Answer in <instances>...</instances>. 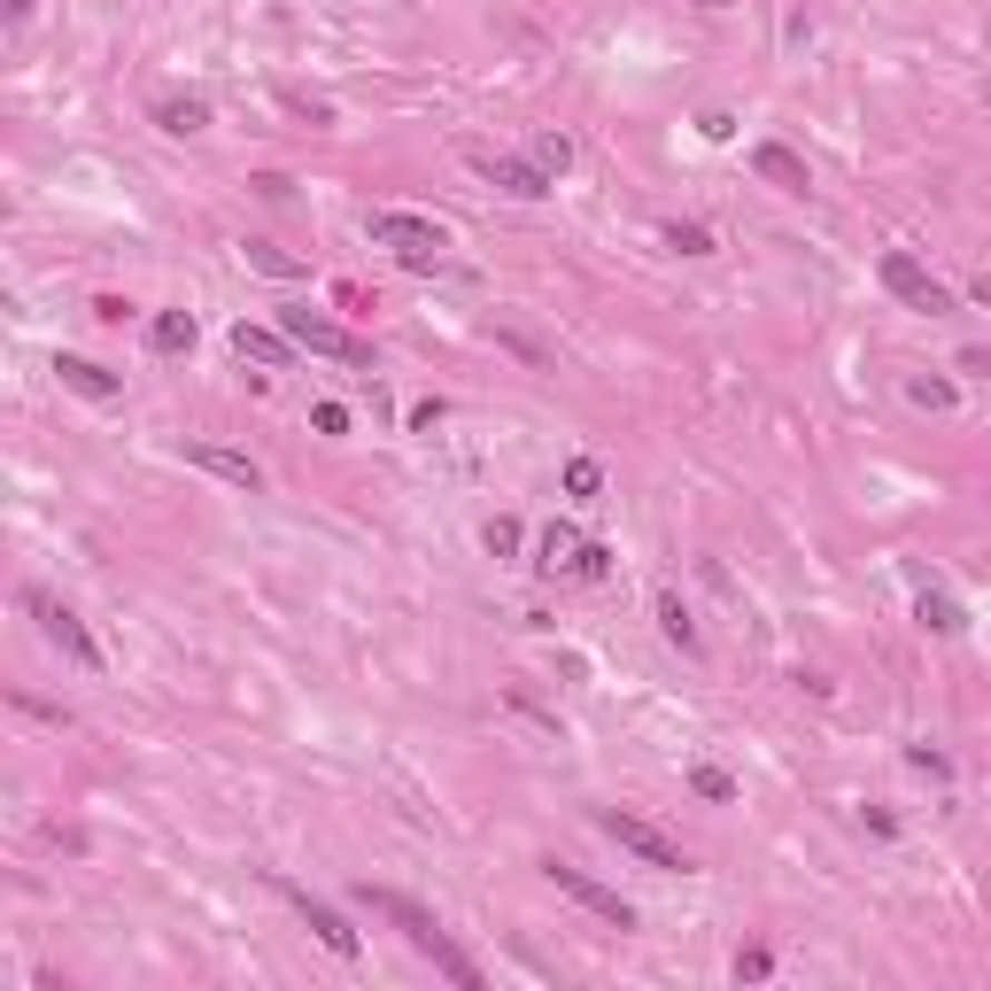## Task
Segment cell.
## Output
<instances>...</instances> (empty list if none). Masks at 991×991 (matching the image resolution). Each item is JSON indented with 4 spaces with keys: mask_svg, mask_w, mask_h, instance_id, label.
I'll return each instance as SVG.
<instances>
[{
    "mask_svg": "<svg viewBox=\"0 0 991 991\" xmlns=\"http://www.w3.org/2000/svg\"><path fill=\"white\" fill-rule=\"evenodd\" d=\"M287 109H295V117H311V125H333V109H326V101H311V94H287Z\"/></svg>",
    "mask_w": 991,
    "mask_h": 991,
    "instance_id": "31",
    "label": "cell"
},
{
    "mask_svg": "<svg viewBox=\"0 0 991 991\" xmlns=\"http://www.w3.org/2000/svg\"><path fill=\"white\" fill-rule=\"evenodd\" d=\"M279 326L295 333V349H311V356H333V364H372V341H364V333H341L333 318H311V311H287Z\"/></svg>",
    "mask_w": 991,
    "mask_h": 991,
    "instance_id": "6",
    "label": "cell"
},
{
    "mask_svg": "<svg viewBox=\"0 0 991 991\" xmlns=\"http://www.w3.org/2000/svg\"><path fill=\"white\" fill-rule=\"evenodd\" d=\"M434 419H442V403L426 395V403H411V434H434Z\"/></svg>",
    "mask_w": 991,
    "mask_h": 991,
    "instance_id": "32",
    "label": "cell"
},
{
    "mask_svg": "<svg viewBox=\"0 0 991 991\" xmlns=\"http://www.w3.org/2000/svg\"><path fill=\"white\" fill-rule=\"evenodd\" d=\"M178 458L194 465V473H209V481H225V489H264V465L256 458H241V450H217V442H178Z\"/></svg>",
    "mask_w": 991,
    "mask_h": 991,
    "instance_id": "9",
    "label": "cell"
},
{
    "mask_svg": "<svg viewBox=\"0 0 991 991\" xmlns=\"http://www.w3.org/2000/svg\"><path fill=\"white\" fill-rule=\"evenodd\" d=\"M767 977H775V953L767 945H744L736 953V984H767Z\"/></svg>",
    "mask_w": 991,
    "mask_h": 991,
    "instance_id": "24",
    "label": "cell"
},
{
    "mask_svg": "<svg viewBox=\"0 0 991 991\" xmlns=\"http://www.w3.org/2000/svg\"><path fill=\"white\" fill-rule=\"evenodd\" d=\"M597 489H605V465H597V458H566V496L597 503Z\"/></svg>",
    "mask_w": 991,
    "mask_h": 991,
    "instance_id": "21",
    "label": "cell"
},
{
    "mask_svg": "<svg viewBox=\"0 0 991 991\" xmlns=\"http://www.w3.org/2000/svg\"><path fill=\"white\" fill-rule=\"evenodd\" d=\"M573 558H581V534L558 519V527H542V542H534V573H573Z\"/></svg>",
    "mask_w": 991,
    "mask_h": 991,
    "instance_id": "14",
    "label": "cell"
},
{
    "mask_svg": "<svg viewBox=\"0 0 991 991\" xmlns=\"http://www.w3.org/2000/svg\"><path fill=\"white\" fill-rule=\"evenodd\" d=\"M752 170H759L767 186H783V194H806V186H814L806 156H798V148H783V140H759V148H752Z\"/></svg>",
    "mask_w": 991,
    "mask_h": 991,
    "instance_id": "11",
    "label": "cell"
},
{
    "mask_svg": "<svg viewBox=\"0 0 991 991\" xmlns=\"http://www.w3.org/2000/svg\"><path fill=\"white\" fill-rule=\"evenodd\" d=\"M573 573H581V581H605V573H612V550H605V542H581Z\"/></svg>",
    "mask_w": 991,
    "mask_h": 991,
    "instance_id": "26",
    "label": "cell"
},
{
    "mask_svg": "<svg viewBox=\"0 0 991 991\" xmlns=\"http://www.w3.org/2000/svg\"><path fill=\"white\" fill-rule=\"evenodd\" d=\"M534 164L550 170V178H566V170H573V140H566V133H542V140H534Z\"/></svg>",
    "mask_w": 991,
    "mask_h": 991,
    "instance_id": "22",
    "label": "cell"
},
{
    "mask_svg": "<svg viewBox=\"0 0 991 991\" xmlns=\"http://www.w3.org/2000/svg\"><path fill=\"white\" fill-rule=\"evenodd\" d=\"M272 891H279V899H287V906H295L303 922H311V938H318L326 953H341V961H356V930H349V922L333 914L326 899H311V891H303V883H287V875H272Z\"/></svg>",
    "mask_w": 991,
    "mask_h": 991,
    "instance_id": "8",
    "label": "cell"
},
{
    "mask_svg": "<svg viewBox=\"0 0 991 991\" xmlns=\"http://www.w3.org/2000/svg\"><path fill=\"white\" fill-rule=\"evenodd\" d=\"M356 906L387 914V922H395V930H403V938H411V945H419V953H426V961H434V969H442L458 991H481V969H473V961L450 945V930H442V922H434L419 899H403V891H387V883H356Z\"/></svg>",
    "mask_w": 991,
    "mask_h": 991,
    "instance_id": "1",
    "label": "cell"
},
{
    "mask_svg": "<svg viewBox=\"0 0 991 991\" xmlns=\"http://www.w3.org/2000/svg\"><path fill=\"white\" fill-rule=\"evenodd\" d=\"M156 125L178 133V140H194V133L209 125V101H202V94H186V101H156Z\"/></svg>",
    "mask_w": 991,
    "mask_h": 991,
    "instance_id": "15",
    "label": "cell"
},
{
    "mask_svg": "<svg viewBox=\"0 0 991 991\" xmlns=\"http://www.w3.org/2000/svg\"><path fill=\"white\" fill-rule=\"evenodd\" d=\"M906 759H914V767H922V775H938V783H945V775H953V759H945V752H930V744H914V752H906Z\"/></svg>",
    "mask_w": 991,
    "mask_h": 991,
    "instance_id": "28",
    "label": "cell"
},
{
    "mask_svg": "<svg viewBox=\"0 0 991 991\" xmlns=\"http://www.w3.org/2000/svg\"><path fill=\"white\" fill-rule=\"evenodd\" d=\"M481 542H489L496 558H511V550H519L527 534H519V519H489V534H481Z\"/></svg>",
    "mask_w": 991,
    "mask_h": 991,
    "instance_id": "27",
    "label": "cell"
},
{
    "mask_svg": "<svg viewBox=\"0 0 991 991\" xmlns=\"http://www.w3.org/2000/svg\"><path fill=\"white\" fill-rule=\"evenodd\" d=\"M659 636L674 644V651H689V659L705 651V636H697V620L681 612V597H659Z\"/></svg>",
    "mask_w": 991,
    "mask_h": 991,
    "instance_id": "16",
    "label": "cell"
},
{
    "mask_svg": "<svg viewBox=\"0 0 991 991\" xmlns=\"http://www.w3.org/2000/svg\"><path fill=\"white\" fill-rule=\"evenodd\" d=\"M542 875H550V883H558V891H566L573 906H589V914H605L612 930H636V906H628L620 891H605L597 875H581V867H566V860H542Z\"/></svg>",
    "mask_w": 991,
    "mask_h": 991,
    "instance_id": "7",
    "label": "cell"
},
{
    "mask_svg": "<svg viewBox=\"0 0 991 991\" xmlns=\"http://www.w3.org/2000/svg\"><path fill=\"white\" fill-rule=\"evenodd\" d=\"M697 133H705V140H728V133H736V117H728V109H705V117H697Z\"/></svg>",
    "mask_w": 991,
    "mask_h": 991,
    "instance_id": "30",
    "label": "cell"
},
{
    "mask_svg": "<svg viewBox=\"0 0 991 991\" xmlns=\"http://www.w3.org/2000/svg\"><path fill=\"white\" fill-rule=\"evenodd\" d=\"M465 164L481 170L489 186L519 194V202H542V194H550V170H542V164H519V156H489V148H465Z\"/></svg>",
    "mask_w": 991,
    "mask_h": 991,
    "instance_id": "10",
    "label": "cell"
},
{
    "mask_svg": "<svg viewBox=\"0 0 991 991\" xmlns=\"http://www.w3.org/2000/svg\"><path fill=\"white\" fill-rule=\"evenodd\" d=\"M697 8H728V0H697Z\"/></svg>",
    "mask_w": 991,
    "mask_h": 991,
    "instance_id": "33",
    "label": "cell"
},
{
    "mask_svg": "<svg viewBox=\"0 0 991 991\" xmlns=\"http://www.w3.org/2000/svg\"><path fill=\"white\" fill-rule=\"evenodd\" d=\"M689 791L713 798V806H736V775H728V767H705V759H697V767H689Z\"/></svg>",
    "mask_w": 991,
    "mask_h": 991,
    "instance_id": "20",
    "label": "cell"
},
{
    "mask_svg": "<svg viewBox=\"0 0 991 991\" xmlns=\"http://www.w3.org/2000/svg\"><path fill=\"white\" fill-rule=\"evenodd\" d=\"M233 349H241V356H248V364H287V356H295V333L279 326H248V318H241V326H233Z\"/></svg>",
    "mask_w": 991,
    "mask_h": 991,
    "instance_id": "13",
    "label": "cell"
},
{
    "mask_svg": "<svg viewBox=\"0 0 991 991\" xmlns=\"http://www.w3.org/2000/svg\"><path fill=\"white\" fill-rule=\"evenodd\" d=\"M906 395L930 403V411H953V380H906Z\"/></svg>",
    "mask_w": 991,
    "mask_h": 991,
    "instance_id": "25",
    "label": "cell"
},
{
    "mask_svg": "<svg viewBox=\"0 0 991 991\" xmlns=\"http://www.w3.org/2000/svg\"><path fill=\"white\" fill-rule=\"evenodd\" d=\"M148 349H156V356H186V349H194V318H186V311H164V318L148 326Z\"/></svg>",
    "mask_w": 991,
    "mask_h": 991,
    "instance_id": "19",
    "label": "cell"
},
{
    "mask_svg": "<svg viewBox=\"0 0 991 991\" xmlns=\"http://www.w3.org/2000/svg\"><path fill=\"white\" fill-rule=\"evenodd\" d=\"M311 426H318V434H349V411H341V403H318Z\"/></svg>",
    "mask_w": 991,
    "mask_h": 991,
    "instance_id": "29",
    "label": "cell"
},
{
    "mask_svg": "<svg viewBox=\"0 0 991 991\" xmlns=\"http://www.w3.org/2000/svg\"><path fill=\"white\" fill-rule=\"evenodd\" d=\"M597 828H605L620 852H636L644 867H659V875H681V867H689V852H681L674 836H659L651 822H636V814H620V806H605V814H597Z\"/></svg>",
    "mask_w": 991,
    "mask_h": 991,
    "instance_id": "3",
    "label": "cell"
},
{
    "mask_svg": "<svg viewBox=\"0 0 991 991\" xmlns=\"http://www.w3.org/2000/svg\"><path fill=\"white\" fill-rule=\"evenodd\" d=\"M241 256H248V272H264V279H303V272H311L303 256H287V248H272V241H248Z\"/></svg>",
    "mask_w": 991,
    "mask_h": 991,
    "instance_id": "17",
    "label": "cell"
},
{
    "mask_svg": "<svg viewBox=\"0 0 991 991\" xmlns=\"http://www.w3.org/2000/svg\"><path fill=\"white\" fill-rule=\"evenodd\" d=\"M666 248H674V256H713V233H705V225H681V217H674V225H666Z\"/></svg>",
    "mask_w": 991,
    "mask_h": 991,
    "instance_id": "23",
    "label": "cell"
},
{
    "mask_svg": "<svg viewBox=\"0 0 991 991\" xmlns=\"http://www.w3.org/2000/svg\"><path fill=\"white\" fill-rule=\"evenodd\" d=\"M364 233H372V248H387L403 272H434L442 248H450V233H442L434 217H419V209H372Z\"/></svg>",
    "mask_w": 991,
    "mask_h": 991,
    "instance_id": "2",
    "label": "cell"
},
{
    "mask_svg": "<svg viewBox=\"0 0 991 991\" xmlns=\"http://www.w3.org/2000/svg\"><path fill=\"white\" fill-rule=\"evenodd\" d=\"M55 372H62V387H78L86 403H109V395L125 387V380H117L109 364H94V356H55Z\"/></svg>",
    "mask_w": 991,
    "mask_h": 991,
    "instance_id": "12",
    "label": "cell"
},
{
    "mask_svg": "<svg viewBox=\"0 0 991 991\" xmlns=\"http://www.w3.org/2000/svg\"><path fill=\"white\" fill-rule=\"evenodd\" d=\"M875 272H883V287H891L906 311H922V318H945V311H953V287H945V279H930L906 248H883V264H875Z\"/></svg>",
    "mask_w": 991,
    "mask_h": 991,
    "instance_id": "4",
    "label": "cell"
},
{
    "mask_svg": "<svg viewBox=\"0 0 991 991\" xmlns=\"http://www.w3.org/2000/svg\"><path fill=\"white\" fill-rule=\"evenodd\" d=\"M23 605L39 612V628H47V644H55L62 659H70V666H86V674H101V644L86 636V620H78L70 605H55L47 589H23Z\"/></svg>",
    "mask_w": 991,
    "mask_h": 991,
    "instance_id": "5",
    "label": "cell"
},
{
    "mask_svg": "<svg viewBox=\"0 0 991 991\" xmlns=\"http://www.w3.org/2000/svg\"><path fill=\"white\" fill-rule=\"evenodd\" d=\"M914 620H922L930 636H961V628H969V620H961V605H953V597H938V589H922V597H914Z\"/></svg>",
    "mask_w": 991,
    "mask_h": 991,
    "instance_id": "18",
    "label": "cell"
}]
</instances>
